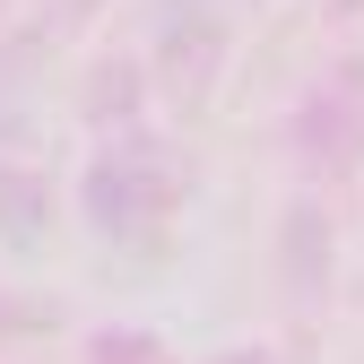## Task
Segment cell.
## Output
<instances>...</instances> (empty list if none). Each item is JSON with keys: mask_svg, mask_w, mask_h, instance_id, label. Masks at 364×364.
<instances>
[{"mask_svg": "<svg viewBox=\"0 0 364 364\" xmlns=\"http://www.w3.org/2000/svg\"><path fill=\"white\" fill-rule=\"evenodd\" d=\"M43 182L35 173H18V165H0V235L9 243H43Z\"/></svg>", "mask_w": 364, "mask_h": 364, "instance_id": "3", "label": "cell"}, {"mask_svg": "<svg viewBox=\"0 0 364 364\" xmlns=\"http://www.w3.org/2000/svg\"><path fill=\"white\" fill-rule=\"evenodd\" d=\"M295 148H304V165H321V173H347V165L364 156V61H338V70L304 96Z\"/></svg>", "mask_w": 364, "mask_h": 364, "instance_id": "2", "label": "cell"}, {"mask_svg": "<svg viewBox=\"0 0 364 364\" xmlns=\"http://www.w3.org/2000/svg\"><path fill=\"white\" fill-rule=\"evenodd\" d=\"M287 243H295V287H312V278H330V217H312V208H295V225H287Z\"/></svg>", "mask_w": 364, "mask_h": 364, "instance_id": "4", "label": "cell"}, {"mask_svg": "<svg viewBox=\"0 0 364 364\" xmlns=\"http://www.w3.org/2000/svg\"><path fill=\"white\" fill-rule=\"evenodd\" d=\"M173 208H182V182H173V165L148 139H122V148H105L96 165H87V225H96L105 243L156 252Z\"/></svg>", "mask_w": 364, "mask_h": 364, "instance_id": "1", "label": "cell"}, {"mask_svg": "<svg viewBox=\"0 0 364 364\" xmlns=\"http://www.w3.org/2000/svg\"><path fill=\"white\" fill-rule=\"evenodd\" d=\"M105 9V0H61V18H96Z\"/></svg>", "mask_w": 364, "mask_h": 364, "instance_id": "6", "label": "cell"}, {"mask_svg": "<svg viewBox=\"0 0 364 364\" xmlns=\"http://www.w3.org/2000/svg\"><path fill=\"white\" fill-rule=\"evenodd\" d=\"M225 364H287V355H269V347H252V355H225Z\"/></svg>", "mask_w": 364, "mask_h": 364, "instance_id": "7", "label": "cell"}, {"mask_svg": "<svg viewBox=\"0 0 364 364\" xmlns=\"http://www.w3.org/2000/svg\"><path fill=\"white\" fill-rule=\"evenodd\" d=\"M87 364H173V347L156 330H105V338H87Z\"/></svg>", "mask_w": 364, "mask_h": 364, "instance_id": "5", "label": "cell"}]
</instances>
